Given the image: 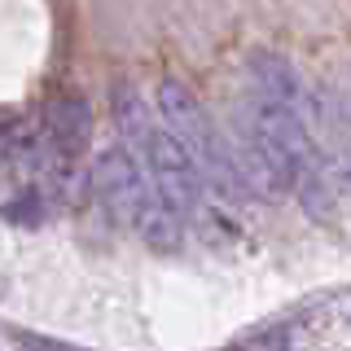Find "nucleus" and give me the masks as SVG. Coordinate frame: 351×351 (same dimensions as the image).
Listing matches in <instances>:
<instances>
[{
	"instance_id": "nucleus-1",
	"label": "nucleus",
	"mask_w": 351,
	"mask_h": 351,
	"mask_svg": "<svg viewBox=\"0 0 351 351\" xmlns=\"http://www.w3.org/2000/svg\"><path fill=\"white\" fill-rule=\"evenodd\" d=\"M141 158L149 167L154 193L162 202H171L180 215H193L197 202H202V162H197V154L171 128H154L145 145H141Z\"/></svg>"
},
{
	"instance_id": "nucleus-2",
	"label": "nucleus",
	"mask_w": 351,
	"mask_h": 351,
	"mask_svg": "<svg viewBox=\"0 0 351 351\" xmlns=\"http://www.w3.org/2000/svg\"><path fill=\"white\" fill-rule=\"evenodd\" d=\"M93 193L101 197V206L123 224H136L141 206H145V176H141L136 158H132L128 145H110L101 149V158L93 162Z\"/></svg>"
},
{
	"instance_id": "nucleus-3",
	"label": "nucleus",
	"mask_w": 351,
	"mask_h": 351,
	"mask_svg": "<svg viewBox=\"0 0 351 351\" xmlns=\"http://www.w3.org/2000/svg\"><path fill=\"white\" fill-rule=\"evenodd\" d=\"M40 128H44V141L53 145L58 158H71L75 162L88 145H93V110H88V101H84V97H75V93L49 97V101H44Z\"/></svg>"
},
{
	"instance_id": "nucleus-4",
	"label": "nucleus",
	"mask_w": 351,
	"mask_h": 351,
	"mask_svg": "<svg viewBox=\"0 0 351 351\" xmlns=\"http://www.w3.org/2000/svg\"><path fill=\"white\" fill-rule=\"evenodd\" d=\"M250 80H255V93L259 97L299 110L303 119L316 110L312 93H307V84H303V75L294 71V62L281 58V53H255V58H250Z\"/></svg>"
},
{
	"instance_id": "nucleus-5",
	"label": "nucleus",
	"mask_w": 351,
	"mask_h": 351,
	"mask_svg": "<svg viewBox=\"0 0 351 351\" xmlns=\"http://www.w3.org/2000/svg\"><path fill=\"white\" fill-rule=\"evenodd\" d=\"M136 237L145 241L149 250H158V255H171V250H180V241H184V215L176 211L171 202H162L158 193H149L145 197V206H141V215H136Z\"/></svg>"
},
{
	"instance_id": "nucleus-6",
	"label": "nucleus",
	"mask_w": 351,
	"mask_h": 351,
	"mask_svg": "<svg viewBox=\"0 0 351 351\" xmlns=\"http://www.w3.org/2000/svg\"><path fill=\"white\" fill-rule=\"evenodd\" d=\"M110 110H114V123H119V132H123L128 145H136V149L145 145V136L154 132V123H149L145 101L136 97V88H132L128 80L114 84V93H110Z\"/></svg>"
},
{
	"instance_id": "nucleus-7",
	"label": "nucleus",
	"mask_w": 351,
	"mask_h": 351,
	"mask_svg": "<svg viewBox=\"0 0 351 351\" xmlns=\"http://www.w3.org/2000/svg\"><path fill=\"white\" fill-rule=\"evenodd\" d=\"M299 202H303V211L312 215V219H334V215H338L334 189H329V180H325L321 171L303 176V184H299Z\"/></svg>"
},
{
	"instance_id": "nucleus-8",
	"label": "nucleus",
	"mask_w": 351,
	"mask_h": 351,
	"mask_svg": "<svg viewBox=\"0 0 351 351\" xmlns=\"http://www.w3.org/2000/svg\"><path fill=\"white\" fill-rule=\"evenodd\" d=\"M228 351H290V338L285 334H263V338H246V343H237Z\"/></svg>"
},
{
	"instance_id": "nucleus-9",
	"label": "nucleus",
	"mask_w": 351,
	"mask_h": 351,
	"mask_svg": "<svg viewBox=\"0 0 351 351\" xmlns=\"http://www.w3.org/2000/svg\"><path fill=\"white\" fill-rule=\"evenodd\" d=\"M338 184L351 193V149H343V158H338Z\"/></svg>"
}]
</instances>
